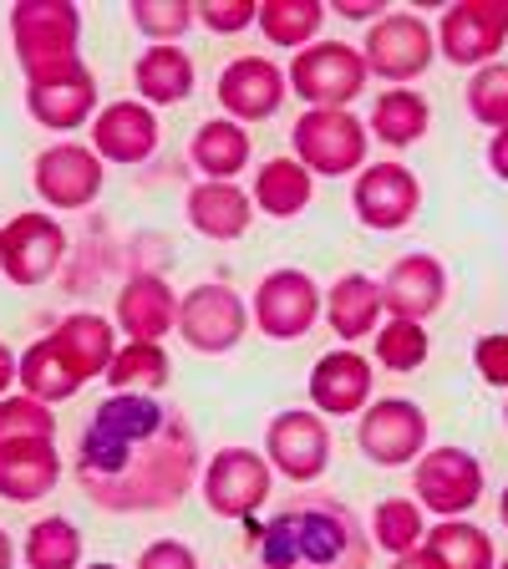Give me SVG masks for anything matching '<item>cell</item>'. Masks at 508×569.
Segmentation results:
<instances>
[{
	"label": "cell",
	"mask_w": 508,
	"mask_h": 569,
	"mask_svg": "<svg viewBox=\"0 0 508 569\" xmlns=\"http://www.w3.org/2000/svg\"><path fill=\"white\" fill-rule=\"evenodd\" d=\"M71 473L107 513H163L199 483V438L178 407L148 391H112L82 427Z\"/></svg>",
	"instance_id": "1"
},
{
	"label": "cell",
	"mask_w": 508,
	"mask_h": 569,
	"mask_svg": "<svg viewBox=\"0 0 508 569\" xmlns=\"http://www.w3.org/2000/svg\"><path fill=\"white\" fill-rule=\"evenodd\" d=\"M260 569H371V533L346 503L320 493L290 498L255 539Z\"/></svg>",
	"instance_id": "2"
},
{
	"label": "cell",
	"mask_w": 508,
	"mask_h": 569,
	"mask_svg": "<svg viewBox=\"0 0 508 569\" xmlns=\"http://www.w3.org/2000/svg\"><path fill=\"white\" fill-rule=\"evenodd\" d=\"M82 11L71 0H21L11 6V47L26 71V87L71 77L82 61Z\"/></svg>",
	"instance_id": "3"
},
{
	"label": "cell",
	"mask_w": 508,
	"mask_h": 569,
	"mask_svg": "<svg viewBox=\"0 0 508 569\" xmlns=\"http://www.w3.org/2000/svg\"><path fill=\"white\" fill-rule=\"evenodd\" d=\"M290 142H296V158L310 173L346 178V173H361V168H367L371 132L361 118H351V107H310V112L296 118Z\"/></svg>",
	"instance_id": "4"
},
{
	"label": "cell",
	"mask_w": 508,
	"mask_h": 569,
	"mask_svg": "<svg viewBox=\"0 0 508 569\" xmlns=\"http://www.w3.org/2000/svg\"><path fill=\"white\" fill-rule=\"evenodd\" d=\"M367 61L361 51L346 41H316V47L296 51L285 82L296 87V97H306L310 107H351L356 97L367 92Z\"/></svg>",
	"instance_id": "5"
},
{
	"label": "cell",
	"mask_w": 508,
	"mask_h": 569,
	"mask_svg": "<svg viewBox=\"0 0 508 569\" xmlns=\"http://www.w3.org/2000/svg\"><path fill=\"white\" fill-rule=\"evenodd\" d=\"M438 57V36L417 11H391L371 21L367 41H361V61L381 82H417Z\"/></svg>",
	"instance_id": "6"
},
{
	"label": "cell",
	"mask_w": 508,
	"mask_h": 569,
	"mask_svg": "<svg viewBox=\"0 0 508 569\" xmlns=\"http://www.w3.org/2000/svg\"><path fill=\"white\" fill-rule=\"evenodd\" d=\"M320 310H326L320 284L306 270H296V264L270 270L255 284V331L270 336V341H300V336H310Z\"/></svg>",
	"instance_id": "7"
},
{
	"label": "cell",
	"mask_w": 508,
	"mask_h": 569,
	"mask_svg": "<svg viewBox=\"0 0 508 569\" xmlns=\"http://www.w3.org/2000/svg\"><path fill=\"white\" fill-rule=\"evenodd\" d=\"M275 488V468L265 452L249 448H225L213 452V462L203 468V503H209L213 519H255L265 498Z\"/></svg>",
	"instance_id": "8"
},
{
	"label": "cell",
	"mask_w": 508,
	"mask_h": 569,
	"mask_svg": "<svg viewBox=\"0 0 508 569\" xmlns=\"http://www.w3.org/2000/svg\"><path fill=\"white\" fill-rule=\"evenodd\" d=\"M245 331H249V306L229 284H219V280L193 284L189 296L178 300V336H183L193 351L225 356L245 341Z\"/></svg>",
	"instance_id": "9"
},
{
	"label": "cell",
	"mask_w": 508,
	"mask_h": 569,
	"mask_svg": "<svg viewBox=\"0 0 508 569\" xmlns=\"http://www.w3.org/2000/svg\"><path fill=\"white\" fill-rule=\"evenodd\" d=\"M356 448L377 468H407L427 452V412L407 397H377L356 422Z\"/></svg>",
	"instance_id": "10"
},
{
	"label": "cell",
	"mask_w": 508,
	"mask_h": 569,
	"mask_svg": "<svg viewBox=\"0 0 508 569\" xmlns=\"http://www.w3.org/2000/svg\"><path fill=\"white\" fill-rule=\"evenodd\" d=\"M412 493L438 519H458V513L478 509V498H484V462L468 448H427L417 458Z\"/></svg>",
	"instance_id": "11"
},
{
	"label": "cell",
	"mask_w": 508,
	"mask_h": 569,
	"mask_svg": "<svg viewBox=\"0 0 508 569\" xmlns=\"http://www.w3.org/2000/svg\"><path fill=\"white\" fill-rule=\"evenodd\" d=\"M265 458L290 483H316L331 468V427H326V417L306 412V407L280 412L265 427Z\"/></svg>",
	"instance_id": "12"
},
{
	"label": "cell",
	"mask_w": 508,
	"mask_h": 569,
	"mask_svg": "<svg viewBox=\"0 0 508 569\" xmlns=\"http://www.w3.org/2000/svg\"><path fill=\"white\" fill-rule=\"evenodd\" d=\"M508 41V0H458L438 21V51L452 67H488Z\"/></svg>",
	"instance_id": "13"
},
{
	"label": "cell",
	"mask_w": 508,
	"mask_h": 569,
	"mask_svg": "<svg viewBox=\"0 0 508 569\" xmlns=\"http://www.w3.org/2000/svg\"><path fill=\"white\" fill-rule=\"evenodd\" d=\"M351 209L377 234L407 229L417 219V209H422V183H417V173L407 163H371L351 183Z\"/></svg>",
	"instance_id": "14"
},
{
	"label": "cell",
	"mask_w": 508,
	"mask_h": 569,
	"mask_svg": "<svg viewBox=\"0 0 508 569\" xmlns=\"http://www.w3.org/2000/svg\"><path fill=\"white\" fill-rule=\"evenodd\" d=\"M31 183H36V199L47 209H87L102 193L107 168L87 142H57L47 153H36Z\"/></svg>",
	"instance_id": "15"
},
{
	"label": "cell",
	"mask_w": 508,
	"mask_h": 569,
	"mask_svg": "<svg viewBox=\"0 0 508 569\" xmlns=\"http://www.w3.org/2000/svg\"><path fill=\"white\" fill-rule=\"evenodd\" d=\"M67 254V229L41 209H26L6 224V244H0V270L11 274V284H47L61 270Z\"/></svg>",
	"instance_id": "16"
},
{
	"label": "cell",
	"mask_w": 508,
	"mask_h": 569,
	"mask_svg": "<svg viewBox=\"0 0 508 569\" xmlns=\"http://www.w3.org/2000/svg\"><path fill=\"white\" fill-rule=\"evenodd\" d=\"M219 107H225V118L235 122H270L275 112L285 107V71L275 67L270 57H235L225 71H219Z\"/></svg>",
	"instance_id": "17"
},
{
	"label": "cell",
	"mask_w": 508,
	"mask_h": 569,
	"mask_svg": "<svg viewBox=\"0 0 508 569\" xmlns=\"http://www.w3.org/2000/svg\"><path fill=\"white\" fill-rule=\"evenodd\" d=\"M448 300V270L438 254H402L381 280V310H391V320H417L438 316Z\"/></svg>",
	"instance_id": "18"
},
{
	"label": "cell",
	"mask_w": 508,
	"mask_h": 569,
	"mask_svg": "<svg viewBox=\"0 0 508 569\" xmlns=\"http://www.w3.org/2000/svg\"><path fill=\"white\" fill-rule=\"evenodd\" d=\"M92 153L102 163H148L158 153V118L148 102H107L92 118Z\"/></svg>",
	"instance_id": "19"
},
{
	"label": "cell",
	"mask_w": 508,
	"mask_h": 569,
	"mask_svg": "<svg viewBox=\"0 0 508 569\" xmlns=\"http://www.w3.org/2000/svg\"><path fill=\"white\" fill-rule=\"evenodd\" d=\"M310 402L326 417H351L371 407V361L361 351H326L310 371Z\"/></svg>",
	"instance_id": "20"
},
{
	"label": "cell",
	"mask_w": 508,
	"mask_h": 569,
	"mask_svg": "<svg viewBox=\"0 0 508 569\" xmlns=\"http://www.w3.org/2000/svg\"><path fill=\"white\" fill-rule=\"evenodd\" d=\"M61 478V458L51 438L0 442V498L6 503H36L47 498Z\"/></svg>",
	"instance_id": "21"
},
{
	"label": "cell",
	"mask_w": 508,
	"mask_h": 569,
	"mask_svg": "<svg viewBox=\"0 0 508 569\" xmlns=\"http://www.w3.org/2000/svg\"><path fill=\"white\" fill-rule=\"evenodd\" d=\"M51 346H57V356L67 361L71 377L92 381V377H107V367H112L118 331H112V320L92 316V310H77V316H67L57 331H51Z\"/></svg>",
	"instance_id": "22"
},
{
	"label": "cell",
	"mask_w": 508,
	"mask_h": 569,
	"mask_svg": "<svg viewBox=\"0 0 508 569\" xmlns=\"http://www.w3.org/2000/svg\"><path fill=\"white\" fill-rule=\"evenodd\" d=\"M118 331H128V341H158L178 326V300L168 290V280L158 274H132L118 290Z\"/></svg>",
	"instance_id": "23"
},
{
	"label": "cell",
	"mask_w": 508,
	"mask_h": 569,
	"mask_svg": "<svg viewBox=\"0 0 508 569\" xmlns=\"http://www.w3.org/2000/svg\"><path fill=\"white\" fill-rule=\"evenodd\" d=\"M92 107H97L92 67H77L71 77L47 82V87H26V112H31L41 128H51V132L87 128V122H92Z\"/></svg>",
	"instance_id": "24"
},
{
	"label": "cell",
	"mask_w": 508,
	"mask_h": 569,
	"mask_svg": "<svg viewBox=\"0 0 508 569\" xmlns=\"http://www.w3.org/2000/svg\"><path fill=\"white\" fill-rule=\"evenodd\" d=\"M183 213H189V224L199 229L203 239L229 244V239H239L249 229V219H255V199H249L239 183H209V178H203V183L189 189Z\"/></svg>",
	"instance_id": "25"
},
{
	"label": "cell",
	"mask_w": 508,
	"mask_h": 569,
	"mask_svg": "<svg viewBox=\"0 0 508 569\" xmlns=\"http://www.w3.org/2000/svg\"><path fill=\"white\" fill-rule=\"evenodd\" d=\"M326 320L341 341H367L377 336V320H381V284L371 274L351 270L326 290Z\"/></svg>",
	"instance_id": "26"
},
{
	"label": "cell",
	"mask_w": 508,
	"mask_h": 569,
	"mask_svg": "<svg viewBox=\"0 0 508 569\" xmlns=\"http://www.w3.org/2000/svg\"><path fill=\"white\" fill-rule=\"evenodd\" d=\"M316 199V173L300 158H270L255 173V209L270 219H300Z\"/></svg>",
	"instance_id": "27"
},
{
	"label": "cell",
	"mask_w": 508,
	"mask_h": 569,
	"mask_svg": "<svg viewBox=\"0 0 508 569\" xmlns=\"http://www.w3.org/2000/svg\"><path fill=\"white\" fill-rule=\"evenodd\" d=\"M189 158L209 183H235L249 168V132L235 118H209L189 142Z\"/></svg>",
	"instance_id": "28"
},
{
	"label": "cell",
	"mask_w": 508,
	"mask_h": 569,
	"mask_svg": "<svg viewBox=\"0 0 508 569\" xmlns=\"http://www.w3.org/2000/svg\"><path fill=\"white\" fill-rule=\"evenodd\" d=\"M132 82L148 107H173L193 92V57L183 47H148L132 67Z\"/></svg>",
	"instance_id": "29"
},
{
	"label": "cell",
	"mask_w": 508,
	"mask_h": 569,
	"mask_svg": "<svg viewBox=\"0 0 508 569\" xmlns=\"http://www.w3.org/2000/svg\"><path fill=\"white\" fill-rule=\"evenodd\" d=\"M422 549L432 555L438 569H494L498 555H494V539H488L478 523L468 519H442L422 533Z\"/></svg>",
	"instance_id": "30"
},
{
	"label": "cell",
	"mask_w": 508,
	"mask_h": 569,
	"mask_svg": "<svg viewBox=\"0 0 508 569\" xmlns=\"http://www.w3.org/2000/svg\"><path fill=\"white\" fill-rule=\"evenodd\" d=\"M427 122H432V107H427L422 92L412 87H391V92L377 97V112H371V128L387 148H412V142L427 138Z\"/></svg>",
	"instance_id": "31"
},
{
	"label": "cell",
	"mask_w": 508,
	"mask_h": 569,
	"mask_svg": "<svg viewBox=\"0 0 508 569\" xmlns=\"http://www.w3.org/2000/svg\"><path fill=\"white\" fill-rule=\"evenodd\" d=\"M26 569H82V533L77 523L51 513V519H36L26 529V545H21Z\"/></svg>",
	"instance_id": "32"
},
{
	"label": "cell",
	"mask_w": 508,
	"mask_h": 569,
	"mask_svg": "<svg viewBox=\"0 0 508 569\" xmlns=\"http://www.w3.org/2000/svg\"><path fill=\"white\" fill-rule=\"evenodd\" d=\"M326 26V0H260V31L275 47L306 51Z\"/></svg>",
	"instance_id": "33"
},
{
	"label": "cell",
	"mask_w": 508,
	"mask_h": 569,
	"mask_svg": "<svg viewBox=\"0 0 508 569\" xmlns=\"http://www.w3.org/2000/svg\"><path fill=\"white\" fill-rule=\"evenodd\" d=\"M16 381L26 387V397H36V402H67V397H77L82 391V381L67 371V361L57 356V346L47 341H36L21 351V371H16Z\"/></svg>",
	"instance_id": "34"
},
{
	"label": "cell",
	"mask_w": 508,
	"mask_h": 569,
	"mask_svg": "<svg viewBox=\"0 0 508 569\" xmlns=\"http://www.w3.org/2000/svg\"><path fill=\"white\" fill-rule=\"evenodd\" d=\"M168 351L158 341H128L118 346V356H112V367H107V381H112V391H148L153 397L158 387H168Z\"/></svg>",
	"instance_id": "35"
},
{
	"label": "cell",
	"mask_w": 508,
	"mask_h": 569,
	"mask_svg": "<svg viewBox=\"0 0 508 569\" xmlns=\"http://www.w3.org/2000/svg\"><path fill=\"white\" fill-rule=\"evenodd\" d=\"M371 545L387 549L391 559L397 555H412V549H422V503L417 498H387V503H377V513H371Z\"/></svg>",
	"instance_id": "36"
},
{
	"label": "cell",
	"mask_w": 508,
	"mask_h": 569,
	"mask_svg": "<svg viewBox=\"0 0 508 569\" xmlns=\"http://www.w3.org/2000/svg\"><path fill=\"white\" fill-rule=\"evenodd\" d=\"M132 26H138L153 47H173L178 36L189 31L199 16H193V0H132Z\"/></svg>",
	"instance_id": "37"
},
{
	"label": "cell",
	"mask_w": 508,
	"mask_h": 569,
	"mask_svg": "<svg viewBox=\"0 0 508 569\" xmlns=\"http://www.w3.org/2000/svg\"><path fill=\"white\" fill-rule=\"evenodd\" d=\"M427 351H432V341H427V331L417 326V320H387V326H377V361L387 371H417L427 361Z\"/></svg>",
	"instance_id": "38"
},
{
	"label": "cell",
	"mask_w": 508,
	"mask_h": 569,
	"mask_svg": "<svg viewBox=\"0 0 508 569\" xmlns=\"http://www.w3.org/2000/svg\"><path fill=\"white\" fill-rule=\"evenodd\" d=\"M468 112L484 128H508V61H488L468 82Z\"/></svg>",
	"instance_id": "39"
},
{
	"label": "cell",
	"mask_w": 508,
	"mask_h": 569,
	"mask_svg": "<svg viewBox=\"0 0 508 569\" xmlns=\"http://www.w3.org/2000/svg\"><path fill=\"white\" fill-rule=\"evenodd\" d=\"M26 438H51L57 442V417L36 397H0V442H26Z\"/></svg>",
	"instance_id": "40"
},
{
	"label": "cell",
	"mask_w": 508,
	"mask_h": 569,
	"mask_svg": "<svg viewBox=\"0 0 508 569\" xmlns=\"http://www.w3.org/2000/svg\"><path fill=\"white\" fill-rule=\"evenodd\" d=\"M193 16L209 26L213 36H239L249 21H260V6L255 0H193Z\"/></svg>",
	"instance_id": "41"
},
{
	"label": "cell",
	"mask_w": 508,
	"mask_h": 569,
	"mask_svg": "<svg viewBox=\"0 0 508 569\" xmlns=\"http://www.w3.org/2000/svg\"><path fill=\"white\" fill-rule=\"evenodd\" d=\"M474 367H478V377L488 381V387H504L508 391V336H478V346H474Z\"/></svg>",
	"instance_id": "42"
},
{
	"label": "cell",
	"mask_w": 508,
	"mask_h": 569,
	"mask_svg": "<svg viewBox=\"0 0 508 569\" xmlns=\"http://www.w3.org/2000/svg\"><path fill=\"white\" fill-rule=\"evenodd\" d=\"M138 569H199L189 545H178V539H158L138 555Z\"/></svg>",
	"instance_id": "43"
},
{
	"label": "cell",
	"mask_w": 508,
	"mask_h": 569,
	"mask_svg": "<svg viewBox=\"0 0 508 569\" xmlns=\"http://www.w3.org/2000/svg\"><path fill=\"white\" fill-rule=\"evenodd\" d=\"M336 16H346V21H381V0H336Z\"/></svg>",
	"instance_id": "44"
},
{
	"label": "cell",
	"mask_w": 508,
	"mask_h": 569,
	"mask_svg": "<svg viewBox=\"0 0 508 569\" xmlns=\"http://www.w3.org/2000/svg\"><path fill=\"white\" fill-rule=\"evenodd\" d=\"M488 168L508 183V128H498L494 138H488Z\"/></svg>",
	"instance_id": "45"
},
{
	"label": "cell",
	"mask_w": 508,
	"mask_h": 569,
	"mask_svg": "<svg viewBox=\"0 0 508 569\" xmlns=\"http://www.w3.org/2000/svg\"><path fill=\"white\" fill-rule=\"evenodd\" d=\"M16 371H21V356H11V346L0 341V397H6V391H11Z\"/></svg>",
	"instance_id": "46"
},
{
	"label": "cell",
	"mask_w": 508,
	"mask_h": 569,
	"mask_svg": "<svg viewBox=\"0 0 508 569\" xmlns=\"http://www.w3.org/2000/svg\"><path fill=\"white\" fill-rule=\"evenodd\" d=\"M391 569H438V565H432V555H427V549H412V555L391 559Z\"/></svg>",
	"instance_id": "47"
},
{
	"label": "cell",
	"mask_w": 508,
	"mask_h": 569,
	"mask_svg": "<svg viewBox=\"0 0 508 569\" xmlns=\"http://www.w3.org/2000/svg\"><path fill=\"white\" fill-rule=\"evenodd\" d=\"M0 569H16V545L6 529H0Z\"/></svg>",
	"instance_id": "48"
},
{
	"label": "cell",
	"mask_w": 508,
	"mask_h": 569,
	"mask_svg": "<svg viewBox=\"0 0 508 569\" xmlns=\"http://www.w3.org/2000/svg\"><path fill=\"white\" fill-rule=\"evenodd\" d=\"M498 519H504V529H508V488L498 493Z\"/></svg>",
	"instance_id": "49"
},
{
	"label": "cell",
	"mask_w": 508,
	"mask_h": 569,
	"mask_svg": "<svg viewBox=\"0 0 508 569\" xmlns=\"http://www.w3.org/2000/svg\"><path fill=\"white\" fill-rule=\"evenodd\" d=\"M87 569H118V565H87Z\"/></svg>",
	"instance_id": "50"
},
{
	"label": "cell",
	"mask_w": 508,
	"mask_h": 569,
	"mask_svg": "<svg viewBox=\"0 0 508 569\" xmlns=\"http://www.w3.org/2000/svg\"><path fill=\"white\" fill-rule=\"evenodd\" d=\"M494 569H508V559H498V565H494Z\"/></svg>",
	"instance_id": "51"
},
{
	"label": "cell",
	"mask_w": 508,
	"mask_h": 569,
	"mask_svg": "<svg viewBox=\"0 0 508 569\" xmlns=\"http://www.w3.org/2000/svg\"><path fill=\"white\" fill-rule=\"evenodd\" d=\"M0 244H6V229H0Z\"/></svg>",
	"instance_id": "52"
},
{
	"label": "cell",
	"mask_w": 508,
	"mask_h": 569,
	"mask_svg": "<svg viewBox=\"0 0 508 569\" xmlns=\"http://www.w3.org/2000/svg\"><path fill=\"white\" fill-rule=\"evenodd\" d=\"M504 422H508V407H504Z\"/></svg>",
	"instance_id": "53"
}]
</instances>
